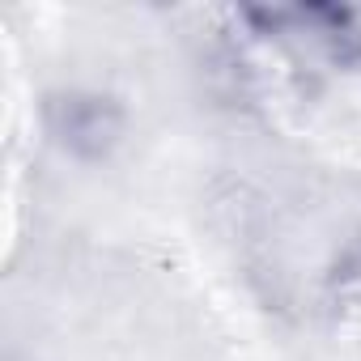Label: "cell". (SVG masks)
Wrapping results in <instances>:
<instances>
[{
	"label": "cell",
	"mask_w": 361,
	"mask_h": 361,
	"mask_svg": "<svg viewBox=\"0 0 361 361\" xmlns=\"http://www.w3.org/2000/svg\"><path fill=\"white\" fill-rule=\"evenodd\" d=\"M47 145L77 166H106L128 140V106L98 85H56L39 102Z\"/></svg>",
	"instance_id": "cell-1"
},
{
	"label": "cell",
	"mask_w": 361,
	"mask_h": 361,
	"mask_svg": "<svg viewBox=\"0 0 361 361\" xmlns=\"http://www.w3.org/2000/svg\"><path fill=\"white\" fill-rule=\"evenodd\" d=\"M331 293H336V302H340L344 310H361V243L336 264V272H331Z\"/></svg>",
	"instance_id": "cell-2"
}]
</instances>
